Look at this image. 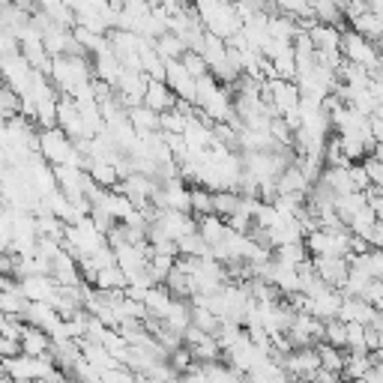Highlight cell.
I'll use <instances>...</instances> for the list:
<instances>
[{
    "label": "cell",
    "mask_w": 383,
    "mask_h": 383,
    "mask_svg": "<svg viewBox=\"0 0 383 383\" xmlns=\"http://www.w3.org/2000/svg\"><path fill=\"white\" fill-rule=\"evenodd\" d=\"M365 174H368V180H372L374 186H383V162L380 159H368L365 162Z\"/></svg>",
    "instance_id": "3"
},
{
    "label": "cell",
    "mask_w": 383,
    "mask_h": 383,
    "mask_svg": "<svg viewBox=\"0 0 383 383\" xmlns=\"http://www.w3.org/2000/svg\"><path fill=\"white\" fill-rule=\"evenodd\" d=\"M342 48H345V54H347V60H350V63H357V66H362V69H368V66H374V63H377L374 48L368 45V39L360 36V33H347V36H342Z\"/></svg>",
    "instance_id": "1"
},
{
    "label": "cell",
    "mask_w": 383,
    "mask_h": 383,
    "mask_svg": "<svg viewBox=\"0 0 383 383\" xmlns=\"http://www.w3.org/2000/svg\"><path fill=\"white\" fill-rule=\"evenodd\" d=\"M174 105H177L174 90L168 87V84H162V81H150V87L144 90V108L156 111V114H168Z\"/></svg>",
    "instance_id": "2"
}]
</instances>
